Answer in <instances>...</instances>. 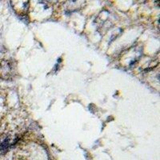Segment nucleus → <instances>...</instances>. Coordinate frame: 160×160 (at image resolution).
I'll return each mask as SVG.
<instances>
[{
  "mask_svg": "<svg viewBox=\"0 0 160 160\" xmlns=\"http://www.w3.org/2000/svg\"><path fill=\"white\" fill-rule=\"evenodd\" d=\"M11 65L7 61H2L0 63V77L2 78H7L11 76Z\"/></svg>",
  "mask_w": 160,
  "mask_h": 160,
  "instance_id": "obj_1",
  "label": "nucleus"
}]
</instances>
